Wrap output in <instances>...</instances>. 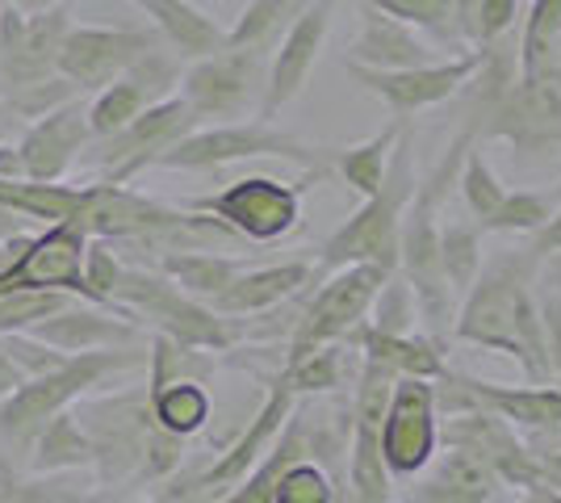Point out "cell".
I'll use <instances>...</instances> for the list:
<instances>
[{"label":"cell","instance_id":"cell-1","mask_svg":"<svg viewBox=\"0 0 561 503\" xmlns=\"http://www.w3.org/2000/svg\"><path fill=\"white\" fill-rule=\"evenodd\" d=\"M457 340L482 344L494 353L515 357L528 378H549V353H545V328L540 311L528 294V261H499L469 286L466 311L457 319Z\"/></svg>","mask_w":561,"mask_h":503},{"label":"cell","instance_id":"cell-2","mask_svg":"<svg viewBox=\"0 0 561 503\" xmlns=\"http://www.w3.org/2000/svg\"><path fill=\"white\" fill-rule=\"evenodd\" d=\"M142 361H147V353H135V344H122V348L76 353V357H68L59 369H50L43 378H25L9 399H0V441H4V449L25 461L34 436L43 432L47 420H55L59 411L76 408L110 374L135 369Z\"/></svg>","mask_w":561,"mask_h":503},{"label":"cell","instance_id":"cell-3","mask_svg":"<svg viewBox=\"0 0 561 503\" xmlns=\"http://www.w3.org/2000/svg\"><path fill=\"white\" fill-rule=\"evenodd\" d=\"M415 172H411V135L402 126L390 164L381 176V190L365 197V206L323 243V268H344V264H377L386 273L398 268V236H402V215L415 197Z\"/></svg>","mask_w":561,"mask_h":503},{"label":"cell","instance_id":"cell-4","mask_svg":"<svg viewBox=\"0 0 561 503\" xmlns=\"http://www.w3.org/2000/svg\"><path fill=\"white\" fill-rule=\"evenodd\" d=\"M256 156H273V160H289V164L306 168L310 176H328L335 168V151L331 147H310L289 130H277L273 122H218V126H197L188 130L181 144H172L156 160V168H172V172H210V168H227L239 160H256Z\"/></svg>","mask_w":561,"mask_h":503},{"label":"cell","instance_id":"cell-5","mask_svg":"<svg viewBox=\"0 0 561 503\" xmlns=\"http://www.w3.org/2000/svg\"><path fill=\"white\" fill-rule=\"evenodd\" d=\"M114 307L142 315L160 335L176 340V344H188V348L222 353L239 340L227 328V315L210 311L206 302L181 294L164 273H151V268H122V277L114 286Z\"/></svg>","mask_w":561,"mask_h":503},{"label":"cell","instance_id":"cell-6","mask_svg":"<svg viewBox=\"0 0 561 503\" xmlns=\"http://www.w3.org/2000/svg\"><path fill=\"white\" fill-rule=\"evenodd\" d=\"M264 76H268V55L248 47H222L193 59L181 72V96L197 122H239L252 105L256 93L264 96Z\"/></svg>","mask_w":561,"mask_h":503},{"label":"cell","instance_id":"cell-7","mask_svg":"<svg viewBox=\"0 0 561 503\" xmlns=\"http://www.w3.org/2000/svg\"><path fill=\"white\" fill-rule=\"evenodd\" d=\"M302 190L306 185H285L273 176H243V181H234V185L210 193V197H193L188 210L210 215L214 222L234 231L239 240L273 243L298 227Z\"/></svg>","mask_w":561,"mask_h":503},{"label":"cell","instance_id":"cell-8","mask_svg":"<svg viewBox=\"0 0 561 503\" xmlns=\"http://www.w3.org/2000/svg\"><path fill=\"white\" fill-rule=\"evenodd\" d=\"M84 248H89V231L76 218L50 222L47 231L9 243L13 256H9V264H0V294H9V289H59V294L89 302Z\"/></svg>","mask_w":561,"mask_h":503},{"label":"cell","instance_id":"cell-9","mask_svg":"<svg viewBox=\"0 0 561 503\" xmlns=\"http://www.w3.org/2000/svg\"><path fill=\"white\" fill-rule=\"evenodd\" d=\"M386 282H390V273L377 268V264H344V268H335V277H328V286L319 289L310 298V307L298 315L285 365H294V361L319 353L323 344H335L340 335H348L365 319V311L374 307L377 289Z\"/></svg>","mask_w":561,"mask_h":503},{"label":"cell","instance_id":"cell-10","mask_svg":"<svg viewBox=\"0 0 561 503\" xmlns=\"http://www.w3.org/2000/svg\"><path fill=\"white\" fill-rule=\"evenodd\" d=\"M76 415H80V424L93 441L96 479L105 487L142 470V441L151 428L147 390H122V395H105V399L84 395Z\"/></svg>","mask_w":561,"mask_h":503},{"label":"cell","instance_id":"cell-11","mask_svg":"<svg viewBox=\"0 0 561 503\" xmlns=\"http://www.w3.org/2000/svg\"><path fill=\"white\" fill-rule=\"evenodd\" d=\"M202 122L188 110L185 96H164L156 105H147L139 118L126 122L117 135L96 139V168L105 185H126L130 176H139L142 168H156L172 144H181L188 130H197Z\"/></svg>","mask_w":561,"mask_h":503},{"label":"cell","instance_id":"cell-12","mask_svg":"<svg viewBox=\"0 0 561 503\" xmlns=\"http://www.w3.org/2000/svg\"><path fill=\"white\" fill-rule=\"evenodd\" d=\"M164 47L156 30H122V25H71L55 72L68 80L76 93H101L122 72H130L147 50Z\"/></svg>","mask_w":561,"mask_h":503},{"label":"cell","instance_id":"cell-13","mask_svg":"<svg viewBox=\"0 0 561 503\" xmlns=\"http://www.w3.org/2000/svg\"><path fill=\"white\" fill-rule=\"evenodd\" d=\"M71 30V9L55 4L43 13L0 9V93H18L55 76V59Z\"/></svg>","mask_w":561,"mask_h":503},{"label":"cell","instance_id":"cell-14","mask_svg":"<svg viewBox=\"0 0 561 503\" xmlns=\"http://www.w3.org/2000/svg\"><path fill=\"white\" fill-rule=\"evenodd\" d=\"M398 264L407 268V282L415 289L423 307V319L432 332L445 335L453 319V289L445 282L440 264V222H436V197L415 190L407 215H402V236H398Z\"/></svg>","mask_w":561,"mask_h":503},{"label":"cell","instance_id":"cell-15","mask_svg":"<svg viewBox=\"0 0 561 503\" xmlns=\"http://www.w3.org/2000/svg\"><path fill=\"white\" fill-rule=\"evenodd\" d=\"M331 13H335V0H310L302 13L289 22V30L277 38V55H273L268 76H264L260 122H268L306 89V80L319 64V50L328 43Z\"/></svg>","mask_w":561,"mask_h":503},{"label":"cell","instance_id":"cell-16","mask_svg":"<svg viewBox=\"0 0 561 503\" xmlns=\"http://www.w3.org/2000/svg\"><path fill=\"white\" fill-rule=\"evenodd\" d=\"M377 441H381L386 470L394 475H415L432 461L440 432H436V395L423 378H398Z\"/></svg>","mask_w":561,"mask_h":503},{"label":"cell","instance_id":"cell-17","mask_svg":"<svg viewBox=\"0 0 561 503\" xmlns=\"http://www.w3.org/2000/svg\"><path fill=\"white\" fill-rule=\"evenodd\" d=\"M172 84H181V59L164 47L147 50L130 72H122L114 84H105L101 93H93V101H89V130H93V144L117 135L126 122L139 118L147 105L164 101V96L172 93Z\"/></svg>","mask_w":561,"mask_h":503},{"label":"cell","instance_id":"cell-18","mask_svg":"<svg viewBox=\"0 0 561 503\" xmlns=\"http://www.w3.org/2000/svg\"><path fill=\"white\" fill-rule=\"evenodd\" d=\"M482 59H486V50H469V55H457L448 64L407 68V72H374V68H356V64H344V68H348V76L360 89L381 96L398 118H402V114H415V110L448 101L461 84L473 80V72L482 68Z\"/></svg>","mask_w":561,"mask_h":503},{"label":"cell","instance_id":"cell-19","mask_svg":"<svg viewBox=\"0 0 561 503\" xmlns=\"http://www.w3.org/2000/svg\"><path fill=\"white\" fill-rule=\"evenodd\" d=\"M93 144L89 130V105L76 96L68 105L50 110L38 122H30L18 144V160H22V176L34 185H59V176L68 172L80 151Z\"/></svg>","mask_w":561,"mask_h":503},{"label":"cell","instance_id":"cell-20","mask_svg":"<svg viewBox=\"0 0 561 503\" xmlns=\"http://www.w3.org/2000/svg\"><path fill=\"white\" fill-rule=\"evenodd\" d=\"M294 399H298L294 386L280 374L277 382H273V390H268V399H264V408L248 420V428L239 432L231 445L222 449V457L214 461L210 470H202V475L193 479V491H222V487H234V482L248 479L252 466L264 457V449L273 445V436H277V432L285 428V420L294 415Z\"/></svg>","mask_w":561,"mask_h":503},{"label":"cell","instance_id":"cell-21","mask_svg":"<svg viewBox=\"0 0 561 503\" xmlns=\"http://www.w3.org/2000/svg\"><path fill=\"white\" fill-rule=\"evenodd\" d=\"M314 282V264L310 261H285V264H268V268H243L234 277L231 286L222 294H214L210 311L218 315H260V311H273L280 302L298 298L306 286Z\"/></svg>","mask_w":561,"mask_h":503},{"label":"cell","instance_id":"cell-22","mask_svg":"<svg viewBox=\"0 0 561 503\" xmlns=\"http://www.w3.org/2000/svg\"><path fill=\"white\" fill-rule=\"evenodd\" d=\"M34 340H43L59 353H93V348H122V344H135L139 340V323L122 319V315H110L105 307L101 311H89V307H64L59 315H50L43 323L30 328Z\"/></svg>","mask_w":561,"mask_h":503},{"label":"cell","instance_id":"cell-23","mask_svg":"<svg viewBox=\"0 0 561 503\" xmlns=\"http://www.w3.org/2000/svg\"><path fill=\"white\" fill-rule=\"evenodd\" d=\"M344 64L374 68V72H407V68H427L432 64V47L423 43L411 25L394 22V18L377 13V9H365L360 38L352 43Z\"/></svg>","mask_w":561,"mask_h":503},{"label":"cell","instance_id":"cell-24","mask_svg":"<svg viewBox=\"0 0 561 503\" xmlns=\"http://www.w3.org/2000/svg\"><path fill=\"white\" fill-rule=\"evenodd\" d=\"M130 4H139L151 18V30L160 34L164 47H172L176 59L193 64V59H206V55L227 47V30L188 0H130Z\"/></svg>","mask_w":561,"mask_h":503},{"label":"cell","instance_id":"cell-25","mask_svg":"<svg viewBox=\"0 0 561 503\" xmlns=\"http://www.w3.org/2000/svg\"><path fill=\"white\" fill-rule=\"evenodd\" d=\"M448 386H457V395H461L466 403H482V408L494 411V415H503V420L537 424V428H558L561 424V390H549V386L512 390V386L478 382V378H448Z\"/></svg>","mask_w":561,"mask_h":503},{"label":"cell","instance_id":"cell-26","mask_svg":"<svg viewBox=\"0 0 561 503\" xmlns=\"http://www.w3.org/2000/svg\"><path fill=\"white\" fill-rule=\"evenodd\" d=\"M84 466H93V441H89L76 408L47 420L25 454L30 475H68V470H84Z\"/></svg>","mask_w":561,"mask_h":503},{"label":"cell","instance_id":"cell-27","mask_svg":"<svg viewBox=\"0 0 561 503\" xmlns=\"http://www.w3.org/2000/svg\"><path fill=\"white\" fill-rule=\"evenodd\" d=\"M160 273L181 294L197 298V302H210L214 294H222L243 273V261L239 256H218V252H164Z\"/></svg>","mask_w":561,"mask_h":503},{"label":"cell","instance_id":"cell-28","mask_svg":"<svg viewBox=\"0 0 561 503\" xmlns=\"http://www.w3.org/2000/svg\"><path fill=\"white\" fill-rule=\"evenodd\" d=\"M151 420L172 436H193L210 420V395L202 382H172L160 390H147Z\"/></svg>","mask_w":561,"mask_h":503},{"label":"cell","instance_id":"cell-29","mask_svg":"<svg viewBox=\"0 0 561 503\" xmlns=\"http://www.w3.org/2000/svg\"><path fill=\"white\" fill-rule=\"evenodd\" d=\"M306 4L310 0H252L239 13V22L227 30V47H248L268 55V47L289 30V22L302 13Z\"/></svg>","mask_w":561,"mask_h":503},{"label":"cell","instance_id":"cell-30","mask_svg":"<svg viewBox=\"0 0 561 503\" xmlns=\"http://www.w3.org/2000/svg\"><path fill=\"white\" fill-rule=\"evenodd\" d=\"M298 457H306L302 420H298V415H289V420H285V428H280V445L273 449V454L260 457L256 466H252V475L234 487V495L227 503H273L280 470H285L289 461H298Z\"/></svg>","mask_w":561,"mask_h":503},{"label":"cell","instance_id":"cell-31","mask_svg":"<svg viewBox=\"0 0 561 503\" xmlns=\"http://www.w3.org/2000/svg\"><path fill=\"white\" fill-rule=\"evenodd\" d=\"M402 126H407V122H394V126H386L381 135L365 139L360 147L335 151V172H340L360 197H374V193L381 190V176H386V164H390V151H394Z\"/></svg>","mask_w":561,"mask_h":503},{"label":"cell","instance_id":"cell-32","mask_svg":"<svg viewBox=\"0 0 561 503\" xmlns=\"http://www.w3.org/2000/svg\"><path fill=\"white\" fill-rule=\"evenodd\" d=\"M348 479H352V500L356 503H390V470H386V461H381L377 428L356 424V420H352Z\"/></svg>","mask_w":561,"mask_h":503},{"label":"cell","instance_id":"cell-33","mask_svg":"<svg viewBox=\"0 0 561 503\" xmlns=\"http://www.w3.org/2000/svg\"><path fill=\"white\" fill-rule=\"evenodd\" d=\"M440 264H445V282L453 294H469L482 268V243H478V227L466 222H448L440 227Z\"/></svg>","mask_w":561,"mask_h":503},{"label":"cell","instance_id":"cell-34","mask_svg":"<svg viewBox=\"0 0 561 503\" xmlns=\"http://www.w3.org/2000/svg\"><path fill=\"white\" fill-rule=\"evenodd\" d=\"M369 9L411 25V30H427L436 38H457L461 34L457 18H453V0H369Z\"/></svg>","mask_w":561,"mask_h":503},{"label":"cell","instance_id":"cell-35","mask_svg":"<svg viewBox=\"0 0 561 503\" xmlns=\"http://www.w3.org/2000/svg\"><path fill=\"white\" fill-rule=\"evenodd\" d=\"M394 386H398V374L386 365V361L377 357H365V369H360V386H356V424H369V428H381V420H386V408H390V399H394Z\"/></svg>","mask_w":561,"mask_h":503},{"label":"cell","instance_id":"cell-36","mask_svg":"<svg viewBox=\"0 0 561 503\" xmlns=\"http://www.w3.org/2000/svg\"><path fill=\"white\" fill-rule=\"evenodd\" d=\"M561 34V0H537L533 13H528V25H524V43H519V68H524V80L537 76L545 64V50L549 43Z\"/></svg>","mask_w":561,"mask_h":503},{"label":"cell","instance_id":"cell-37","mask_svg":"<svg viewBox=\"0 0 561 503\" xmlns=\"http://www.w3.org/2000/svg\"><path fill=\"white\" fill-rule=\"evenodd\" d=\"M461 193H466V206H469V215L478 218V227L503 206L507 190L494 181V172H491V164L482 160V151H466V160H461Z\"/></svg>","mask_w":561,"mask_h":503},{"label":"cell","instance_id":"cell-38","mask_svg":"<svg viewBox=\"0 0 561 503\" xmlns=\"http://www.w3.org/2000/svg\"><path fill=\"white\" fill-rule=\"evenodd\" d=\"M273 503H335V491H331L328 475L314 466V461H289L280 470L277 491H273Z\"/></svg>","mask_w":561,"mask_h":503},{"label":"cell","instance_id":"cell-39","mask_svg":"<svg viewBox=\"0 0 561 503\" xmlns=\"http://www.w3.org/2000/svg\"><path fill=\"white\" fill-rule=\"evenodd\" d=\"M549 218H553L549 197H540V193H507L503 206L482 222V231H540Z\"/></svg>","mask_w":561,"mask_h":503},{"label":"cell","instance_id":"cell-40","mask_svg":"<svg viewBox=\"0 0 561 503\" xmlns=\"http://www.w3.org/2000/svg\"><path fill=\"white\" fill-rule=\"evenodd\" d=\"M76 89H71L64 76L55 72L47 76V80H38V84H25V89H18V93L4 96V110H13V114H22V118H43V114H50V110H59V105H68V101H76Z\"/></svg>","mask_w":561,"mask_h":503},{"label":"cell","instance_id":"cell-41","mask_svg":"<svg viewBox=\"0 0 561 503\" xmlns=\"http://www.w3.org/2000/svg\"><path fill=\"white\" fill-rule=\"evenodd\" d=\"M122 277V261L114 256L110 240H89L84 248V289H89V302L96 307H114V286Z\"/></svg>","mask_w":561,"mask_h":503},{"label":"cell","instance_id":"cell-42","mask_svg":"<svg viewBox=\"0 0 561 503\" xmlns=\"http://www.w3.org/2000/svg\"><path fill=\"white\" fill-rule=\"evenodd\" d=\"M0 353L13 361L25 378H43V374L59 369V365L68 361V353H59V348H50V344H43V340H34L30 332L0 335Z\"/></svg>","mask_w":561,"mask_h":503},{"label":"cell","instance_id":"cell-43","mask_svg":"<svg viewBox=\"0 0 561 503\" xmlns=\"http://www.w3.org/2000/svg\"><path fill=\"white\" fill-rule=\"evenodd\" d=\"M285 378L294 386V395H302V390H331V386L340 382V353L331 344H323L319 353L285 365Z\"/></svg>","mask_w":561,"mask_h":503},{"label":"cell","instance_id":"cell-44","mask_svg":"<svg viewBox=\"0 0 561 503\" xmlns=\"http://www.w3.org/2000/svg\"><path fill=\"white\" fill-rule=\"evenodd\" d=\"M374 332L381 335H411V286L407 282H386V286L377 289L374 298Z\"/></svg>","mask_w":561,"mask_h":503},{"label":"cell","instance_id":"cell-45","mask_svg":"<svg viewBox=\"0 0 561 503\" xmlns=\"http://www.w3.org/2000/svg\"><path fill=\"white\" fill-rule=\"evenodd\" d=\"M181 461H185V436H172V432H164L156 420H151L147 441H142V470L139 475H147V479H168Z\"/></svg>","mask_w":561,"mask_h":503},{"label":"cell","instance_id":"cell-46","mask_svg":"<svg viewBox=\"0 0 561 503\" xmlns=\"http://www.w3.org/2000/svg\"><path fill=\"white\" fill-rule=\"evenodd\" d=\"M4 503H93L76 482H59V475H30Z\"/></svg>","mask_w":561,"mask_h":503},{"label":"cell","instance_id":"cell-47","mask_svg":"<svg viewBox=\"0 0 561 503\" xmlns=\"http://www.w3.org/2000/svg\"><path fill=\"white\" fill-rule=\"evenodd\" d=\"M515 9H519V0H478V13H473V43H494V38L515 22Z\"/></svg>","mask_w":561,"mask_h":503},{"label":"cell","instance_id":"cell-48","mask_svg":"<svg viewBox=\"0 0 561 503\" xmlns=\"http://www.w3.org/2000/svg\"><path fill=\"white\" fill-rule=\"evenodd\" d=\"M540 328H545L549 369H558L561 374V294H549V302L540 307Z\"/></svg>","mask_w":561,"mask_h":503},{"label":"cell","instance_id":"cell-49","mask_svg":"<svg viewBox=\"0 0 561 503\" xmlns=\"http://www.w3.org/2000/svg\"><path fill=\"white\" fill-rule=\"evenodd\" d=\"M415 503H486V495H473V491H461V487H453L445 479H432L420 487Z\"/></svg>","mask_w":561,"mask_h":503},{"label":"cell","instance_id":"cell-50","mask_svg":"<svg viewBox=\"0 0 561 503\" xmlns=\"http://www.w3.org/2000/svg\"><path fill=\"white\" fill-rule=\"evenodd\" d=\"M528 252H533V256H558V252H561V210L553 218H549L545 227H540V231H537V243H533Z\"/></svg>","mask_w":561,"mask_h":503},{"label":"cell","instance_id":"cell-51","mask_svg":"<svg viewBox=\"0 0 561 503\" xmlns=\"http://www.w3.org/2000/svg\"><path fill=\"white\" fill-rule=\"evenodd\" d=\"M22 382H25V374L13 365V361L4 357V353H0V399H9V395H13Z\"/></svg>","mask_w":561,"mask_h":503},{"label":"cell","instance_id":"cell-52","mask_svg":"<svg viewBox=\"0 0 561 503\" xmlns=\"http://www.w3.org/2000/svg\"><path fill=\"white\" fill-rule=\"evenodd\" d=\"M0 181H22V160H18V147H0Z\"/></svg>","mask_w":561,"mask_h":503},{"label":"cell","instance_id":"cell-53","mask_svg":"<svg viewBox=\"0 0 561 503\" xmlns=\"http://www.w3.org/2000/svg\"><path fill=\"white\" fill-rule=\"evenodd\" d=\"M0 9H22V0H0Z\"/></svg>","mask_w":561,"mask_h":503},{"label":"cell","instance_id":"cell-54","mask_svg":"<svg viewBox=\"0 0 561 503\" xmlns=\"http://www.w3.org/2000/svg\"><path fill=\"white\" fill-rule=\"evenodd\" d=\"M549 503H561V495H549Z\"/></svg>","mask_w":561,"mask_h":503}]
</instances>
